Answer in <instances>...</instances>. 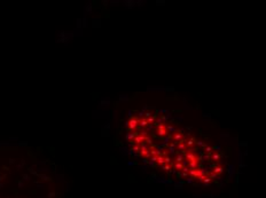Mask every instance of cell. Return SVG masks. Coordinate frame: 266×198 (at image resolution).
I'll list each match as a JSON object with an SVG mask.
<instances>
[{
    "label": "cell",
    "instance_id": "obj_11",
    "mask_svg": "<svg viewBox=\"0 0 266 198\" xmlns=\"http://www.w3.org/2000/svg\"><path fill=\"white\" fill-rule=\"evenodd\" d=\"M133 137H134V135H133V133H130V134H128V140H132Z\"/></svg>",
    "mask_w": 266,
    "mask_h": 198
},
{
    "label": "cell",
    "instance_id": "obj_6",
    "mask_svg": "<svg viewBox=\"0 0 266 198\" xmlns=\"http://www.w3.org/2000/svg\"><path fill=\"white\" fill-rule=\"evenodd\" d=\"M138 124L141 126V127H147V126H148V123H147V120H139L138 122Z\"/></svg>",
    "mask_w": 266,
    "mask_h": 198
},
{
    "label": "cell",
    "instance_id": "obj_3",
    "mask_svg": "<svg viewBox=\"0 0 266 198\" xmlns=\"http://www.w3.org/2000/svg\"><path fill=\"white\" fill-rule=\"evenodd\" d=\"M185 157H186V158L189 160V163H190V162H193V160H195V159H197V157H196L193 152H187V154H186V156H185Z\"/></svg>",
    "mask_w": 266,
    "mask_h": 198
},
{
    "label": "cell",
    "instance_id": "obj_7",
    "mask_svg": "<svg viewBox=\"0 0 266 198\" xmlns=\"http://www.w3.org/2000/svg\"><path fill=\"white\" fill-rule=\"evenodd\" d=\"M156 163H157V164H164V157L162 156H158L157 158H156Z\"/></svg>",
    "mask_w": 266,
    "mask_h": 198
},
{
    "label": "cell",
    "instance_id": "obj_5",
    "mask_svg": "<svg viewBox=\"0 0 266 198\" xmlns=\"http://www.w3.org/2000/svg\"><path fill=\"white\" fill-rule=\"evenodd\" d=\"M143 141H144V137L142 135H138V136H135V139H134V142L137 143V144H141V142H143Z\"/></svg>",
    "mask_w": 266,
    "mask_h": 198
},
{
    "label": "cell",
    "instance_id": "obj_12",
    "mask_svg": "<svg viewBox=\"0 0 266 198\" xmlns=\"http://www.w3.org/2000/svg\"><path fill=\"white\" fill-rule=\"evenodd\" d=\"M205 151H207V152H210V151H211V148H210V147H207V145H205Z\"/></svg>",
    "mask_w": 266,
    "mask_h": 198
},
{
    "label": "cell",
    "instance_id": "obj_1",
    "mask_svg": "<svg viewBox=\"0 0 266 198\" xmlns=\"http://www.w3.org/2000/svg\"><path fill=\"white\" fill-rule=\"evenodd\" d=\"M157 132H158V135H161V136H166L167 135V128L164 124H158Z\"/></svg>",
    "mask_w": 266,
    "mask_h": 198
},
{
    "label": "cell",
    "instance_id": "obj_2",
    "mask_svg": "<svg viewBox=\"0 0 266 198\" xmlns=\"http://www.w3.org/2000/svg\"><path fill=\"white\" fill-rule=\"evenodd\" d=\"M138 122H139L138 118H131V119H130V122L126 125L130 127V130H135V128H137V126H138Z\"/></svg>",
    "mask_w": 266,
    "mask_h": 198
},
{
    "label": "cell",
    "instance_id": "obj_9",
    "mask_svg": "<svg viewBox=\"0 0 266 198\" xmlns=\"http://www.w3.org/2000/svg\"><path fill=\"white\" fill-rule=\"evenodd\" d=\"M140 148H141L140 144H135L134 147H132V151H135V152H137V151H140Z\"/></svg>",
    "mask_w": 266,
    "mask_h": 198
},
{
    "label": "cell",
    "instance_id": "obj_10",
    "mask_svg": "<svg viewBox=\"0 0 266 198\" xmlns=\"http://www.w3.org/2000/svg\"><path fill=\"white\" fill-rule=\"evenodd\" d=\"M219 158H220L219 154H213V155H212V159L215 160V162H217V160H219Z\"/></svg>",
    "mask_w": 266,
    "mask_h": 198
},
{
    "label": "cell",
    "instance_id": "obj_13",
    "mask_svg": "<svg viewBox=\"0 0 266 198\" xmlns=\"http://www.w3.org/2000/svg\"><path fill=\"white\" fill-rule=\"evenodd\" d=\"M164 170H165V171H169V170H170V166H169V165H165V166H164Z\"/></svg>",
    "mask_w": 266,
    "mask_h": 198
},
{
    "label": "cell",
    "instance_id": "obj_8",
    "mask_svg": "<svg viewBox=\"0 0 266 198\" xmlns=\"http://www.w3.org/2000/svg\"><path fill=\"white\" fill-rule=\"evenodd\" d=\"M178 147H179V149H181V150H185L187 145L185 144V143H184L183 141H180V142H179V145H178Z\"/></svg>",
    "mask_w": 266,
    "mask_h": 198
},
{
    "label": "cell",
    "instance_id": "obj_4",
    "mask_svg": "<svg viewBox=\"0 0 266 198\" xmlns=\"http://www.w3.org/2000/svg\"><path fill=\"white\" fill-rule=\"evenodd\" d=\"M183 136H184V135H183V133H180V132H177V133L174 134V136H173V139H174V141H176V142H178V141L180 142V141H181V139H183Z\"/></svg>",
    "mask_w": 266,
    "mask_h": 198
}]
</instances>
